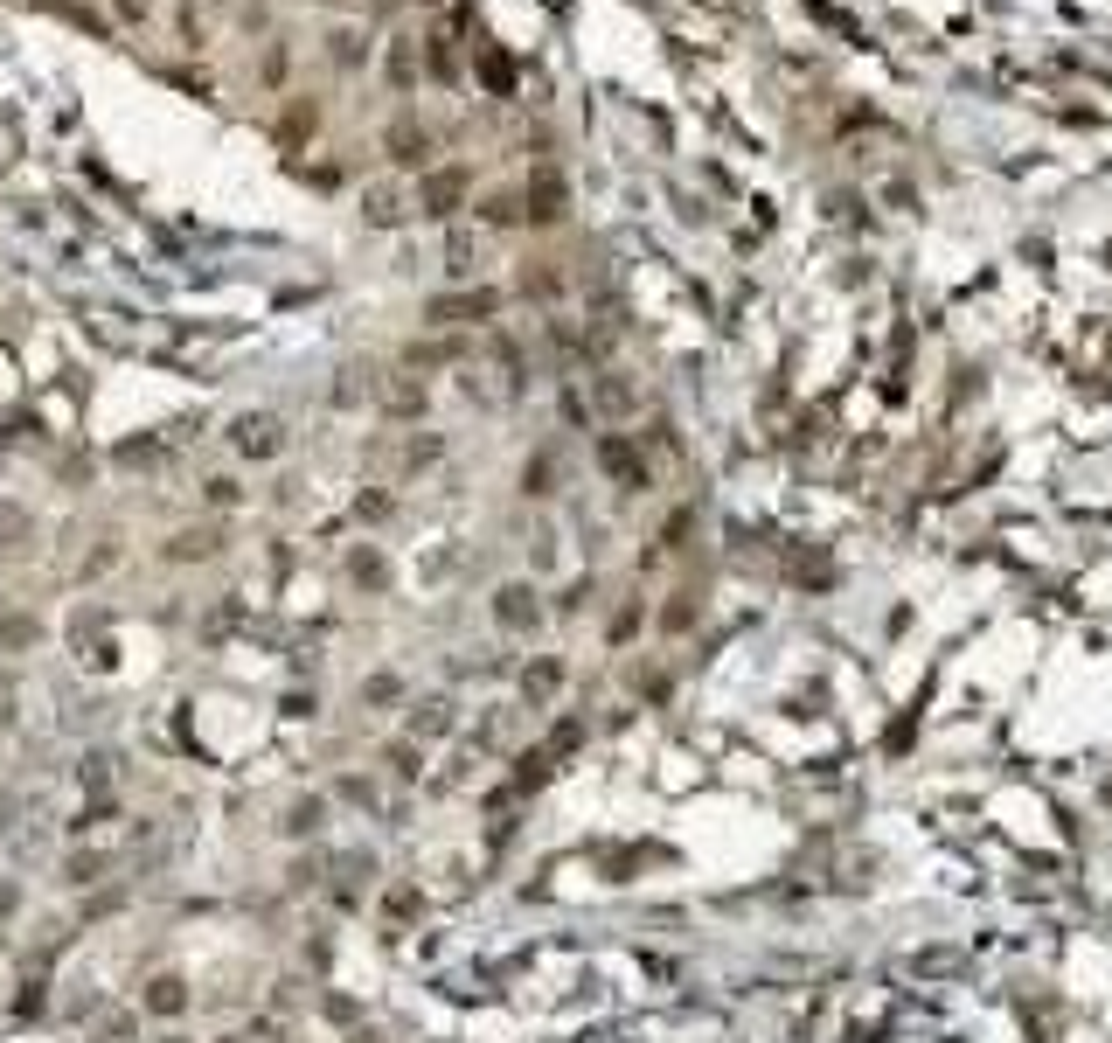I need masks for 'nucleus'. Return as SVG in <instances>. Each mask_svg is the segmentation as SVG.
Returning a JSON list of instances; mask_svg holds the SVG:
<instances>
[{
    "label": "nucleus",
    "instance_id": "nucleus-4",
    "mask_svg": "<svg viewBox=\"0 0 1112 1043\" xmlns=\"http://www.w3.org/2000/svg\"><path fill=\"white\" fill-rule=\"evenodd\" d=\"M306 828H320V800H299V807H292V835H306Z\"/></svg>",
    "mask_w": 1112,
    "mask_h": 1043
},
{
    "label": "nucleus",
    "instance_id": "nucleus-2",
    "mask_svg": "<svg viewBox=\"0 0 1112 1043\" xmlns=\"http://www.w3.org/2000/svg\"><path fill=\"white\" fill-rule=\"evenodd\" d=\"M494 619H501V626H529V619H536V605H529V592H501Z\"/></svg>",
    "mask_w": 1112,
    "mask_h": 1043
},
{
    "label": "nucleus",
    "instance_id": "nucleus-5",
    "mask_svg": "<svg viewBox=\"0 0 1112 1043\" xmlns=\"http://www.w3.org/2000/svg\"><path fill=\"white\" fill-rule=\"evenodd\" d=\"M556 689V668H529V696H550Z\"/></svg>",
    "mask_w": 1112,
    "mask_h": 1043
},
{
    "label": "nucleus",
    "instance_id": "nucleus-1",
    "mask_svg": "<svg viewBox=\"0 0 1112 1043\" xmlns=\"http://www.w3.org/2000/svg\"><path fill=\"white\" fill-rule=\"evenodd\" d=\"M452 724H459V717H452V703H445V696L417 703V717H411V731H417V738H445Z\"/></svg>",
    "mask_w": 1112,
    "mask_h": 1043
},
{
    "label": "nucleus",
    "instance_id": "nucleus-3",
    "mask_svg": "<svg viewBox=\"0 0 1112 1043\" xmlns=\"http://www.w3.org/2000/svg\"><path fill=\"white\" fill-rule=\"evenodd\" d=\"M146 1002H153L160 1016H181V1009H188V995H181V981H153V995H146Z\"/></svg>",
    "mask_w": 1112,
    "mask_h": 1043
}]
</instances>
